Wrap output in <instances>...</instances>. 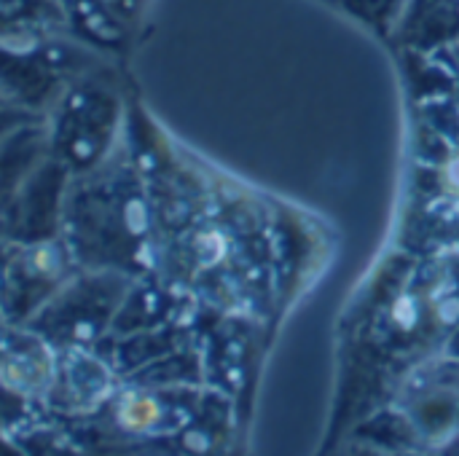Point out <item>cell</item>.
<instances>
[{
    "instance_id": "1",
    "label": "cell",
    "mask_w": 459,
    "mask_h": 456,
    "mask_svg": "<svg viewBox=\"0 0 459 456\" xmlns=\"http://www.w3.org/2000/svg\"><path fill=\"white\" fill-rule=\"evenodd\" d=\"M159 419V409L148 398H129L121 406V422L132 430H145Z\"/></svg>"
},
{
    "instance_id": "2",
    "label": "cell",
    "mask_w": 459,
    "mask_h": 456,
    "mask_svg": "<svg viewBox=\"0 0 459 456\" xmlns=\"http://www.w3.org/2000/svg\"><path fill=\"white\" fill-rule=\"evenodd\" d=\"M449 54L455 56V75L459 78V43H455V46L449 48Z\"/></svg>"
},
{
    "instance_id": "3",
    "label": "cell",
    "mask_w": 459,
    "mask_h": 456,
    "mask_svg": "<svg viewBox=\"0 0 459 456\" xmlns=\"http://www.w3.org/2000/svg\"><path fill=\"white\" fill-rule=\"evenodd\" d=\"M449 352H452V355H459V333H457V336H455V341H452Z\"/></svg>"
}]
</instances>
